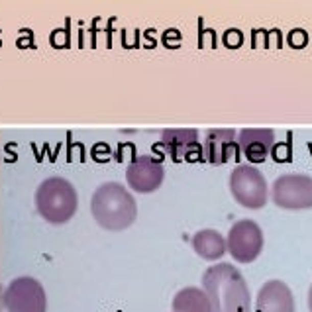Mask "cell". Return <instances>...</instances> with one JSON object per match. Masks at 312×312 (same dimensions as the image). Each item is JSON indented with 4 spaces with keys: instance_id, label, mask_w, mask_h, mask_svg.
Masks as SVG:
<instances>
[{
    "instance_id": "6da1fadb",
    "label": "cell",
    "mask_w": 312,
    "mask_h": 312,
    "mask_svg": "<svg viewBox=\"0 0 312 312\" xmlns=\"http://www.w3.org/2000/svg\"><path fill=\"white\" fill-rule=\"evenodd\" d=\"M202 289L212 312H251V295L239 269L232 263H216L202 273Z\"/></svg>"
},
{
    "instance_id": "7a4b0ae2",
    "label": "cell",
    "mask_w": 312,
    "mask_h": 312,
    "mask_svg": "<svg viewBox=\"0 0 312 312\" xmlns=\"http://www.w3.org/2000/svg\"><path fill=\"white\" fill-rule=\"evenodd\" d=\"M90 212L100 228L108 232H122L136 222L137 202L122 183L108 181L94 190L90 199Z\"/></svg>"
},
{
    "instance_id": "3957f363",
    "label": "cell",
    "mask_w": 312,
    "mask_h": 312,
    "mask_svg": "<svg viewBox=\"0 0 312 312\" xmlns=\"http://www.w3.org/2000/svg\"><path fill=\"white\" fill-rule=\"evenodd\" d=\"M79 197L75 187L63 177L45 179L36 190V208L50 224H65L77 212Z\"/></svg>"
},
{
    "instance_id": "277c9868",
    "label": "cell",
    "mask_w": 312,
    "mask_h": 312,
    "mask_svg": "<svg viewBox=\"0 0 312 312\" xmlns=\"http://www.w3.org/2000/svg\"><path fill=\"white\" fill-rule=\"evenodd\" d=\"M230 190L237 204L248 210H259L269 200L267 181L253 165H236V169L230 173Z\"/></svg>"
},
{
    "instance_id": "5b68a950",
    "label": "cell",
    "mask_w": 312,
    "mask_h": 312,
    "mask_svg": "<svg viewBox=\"0 0 312 312\" xmlns=\"http://www.w3.org/2000/svg\"><path fill=\"white\" fill-rule=\"evenodd\" d=\"M271 200L283 210L312 208V177L302 173L277 177L271 185Z\"/></svg>"
},
{
    "instance_id": "8992f818",
    "label": "cell",
    "mask_w": 312,
    "mask_h": 312,
    "mask_svg": "<svg viewBox=\"0 0 312 312\" xmlns=\"http://www.w3.org/2000/svg\"><path fill=\"white\" fill-rule=\"evenodd\" d=\"M263 250V232L257 222L250 218L237 220L226 236V251L237 263H251Z\"/></svg>"
},
{
    "instance_id": "52a82bcc",
    "label": "cell",
    "mask_w": 312,
    "mask_h": 312,
    "mask_svg": "<svg viewBox=\"0 0 312 312\" xmlns=\"http://www.w3.org/2000/svg\"><path fill=\"white\" fill-rule=\"evenodd\" d=\"M2 306L6 312H45V291L36 279L18 277L4 291Z\"/></svg>"
},
{
    "instance_id": "ba28073f",
    "label": "cell",
    "mask_w": 312,
    "mask_h": 312,
    "mask_svg": "<svg viewBox=\"0 0 312 312\" xmlns=\"http://www.w3.org/2000/svg\"><path fill=\"white\" fill-rule=\"evenodd\" d=\"M163 179H165V169L161 161L155 159L153 155H137L126 169V181L130 188L141 195L155 193L163 185Z\"/></svg>"
},
{
    "instance_id": "9c48e42d",
    "label": "cell",
    "mask_w": 312,
    "mask_h": 312,
    "mask_svg": "<svg viewBox=\"0 0 312 312\" xmlns=\"http://www.w3.org/2000/svg\"><path fill=\"white\" fill-rule=\"evenodd\" d=\"M161 148L175 163L199 161L202 157L197 130H165L161 134Z\"/></svg>"
},
{
    "instance_id": "30bf717a",
    "label": "cell",
    "mask_w": 312,
    "mask_h": 312,
    "mask_svg": "<svg viewBox=\"0 0 312 312\" xmlns=\"http://www.w3.org/2000/svg\"><path fill=\"white\" fill-rule=\"evenodd\" d=\"M255 312H295V297L285 281L271 279L263 283L255 297Z\"/></svg>"
},
{
    "instance_id": "8fae6325",
    "label": "cell",
    "mask_w": 312,
    "mask_h": 312,
    "mask_svg": "<svg viewBox=\"0 0 312 312\" xmlns=\"http://www.w3.org/2000/svg\"><path fill=\"white\" fill-rule=\"evenodd\" d=\"M239 148L234 130H208L202 146L204 159L212 165H224L232 157H237Z\"/></svg>"
},
{
    "instance_id": "7c38bea8",
    "label": "cell",
    "mask_w": 312,
    "mask_h": 312,
    "mask_svg": "<svg viewBox=\"0 0 312 312\" xmlns=\"http://www.w3.org/2000/svg\"><path fill=\"white\" fill-rule=\"evenodd\" d=\"M275 146V134L273 130L265 128H248L239 132L237 148L246 155V159L251 163H261L269 157V153Z\"/></svg>"
},
{
    "instance_id": "4fadbf2b",
    "label": "cell",
    "mask_w": 312,
    "mask_h": 312,
    "mask_svg": "<svg viewBox=\"0 0 312 312\" xmlns=\"http://www.w3.org/2000/svg\"><path fill=\"white\" fill-rule=\"evenodd\" d=\"M193 250L197 251V255L206 259V261H218L224 257L226 251V237L212 228L199 230L193 236Z\"/></svg>"
},
{
    "instance_id": "5bb4252c",
    "label": "cell",
    "mask_w": 312,
    "mask_h": 312,
    "mask_svg": "<svg viewBox=\"0 0 312 312\" xmlns=\"http://www.w3.org/2000/svg\"><path fill=\"white\" fill-rule=\"evenodd\" d=\"M173 312H212L208 295L200 287H185L173 297Z\"/></svg>"
},
{
    "instance_id": "9a60e30c",
    "label": "cell",
    "mask_w": 312,
    "mask_h": 312,
    "mask_svg": "<svg viewBox=\"0 0 312 312\" xmlns=\"http://www.w3.org/2000/svg\"><path fill=\"white\" fill-rule=\"evenodd\" d=\"M308 310L312 312V285H310V289H308Z\"/></svg>"
}]
</instances>
